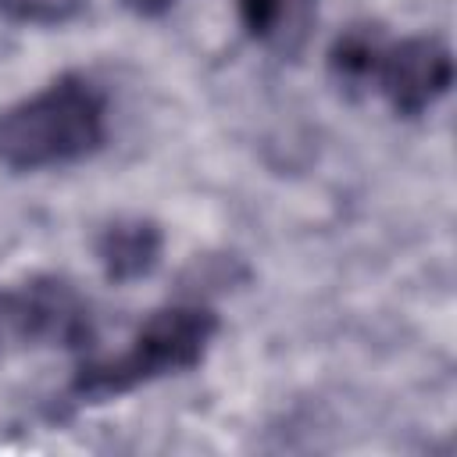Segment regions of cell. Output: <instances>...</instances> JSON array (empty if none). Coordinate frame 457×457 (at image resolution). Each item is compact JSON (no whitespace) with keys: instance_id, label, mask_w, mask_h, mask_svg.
<instances>
[{"instance_id":"277c9868","label":"cell","mask_w":457,"mask_h":457,"mask_svg":"<svg viewBox=\"0 0 457 457\" xmlns=\"http://www.w3.org/2000/svg\"><path fill=\"white\" fill-rule=\"evenodd\" d=\"M18 346H64L82 353L93 343V314L86 296L57 275H36L11 289Z\"/></svg>"},{"instance_id":"ba28073f","label":"cell","mask_w":457,"mask_h":457,"mask_svg":"<svg viewBox=\"0 0 457 457\" xmlns=\"http://www.w3.org/2000/svg\"><path fill=\"white\" fill-rule=\"evenodd\" d=\"M82 7L86 0H0V18L14 25H64Z\"/></svg>"},{"instance_id":"52a82bcc","label":"cell","mask_w":457,"mask_h":457,"mask_svg":"<svg viewBox=\"0 0 457 457\" xmlns=\"http://www.w3.org/2000/svg\"><path fill=\"white\" fill-rule=\"evenodd\" d=\"M386 36L389 32L378 21H353L332 39V46H328V75L346 96L368 93L371 68H375V57H378Z\"/></svg>"},{"instance_id":"3957f363","label":"cell","mask_w":457,"mask_h":457,"mask_svg":"<svg viewBox=\"0 0 457 457\" xmlns=\"http://www.w3.org/2000/svg\"><path fill=\"white\" fill-rule=\"evenodd\" d=\"M453 82V57L450 46L439 36H407L382 43L371 86L396 118H418L428 107H436Z\"/></svg>"},{"instance_id":"5b68a950","label":"cell","mask_w":457,"mask_h":457,"mask_svg":"<svg viewBox=\"0 0 457 457\" xmlns=\"http://www.w3.org/2000/svg\"><path fill=\"white\" fill-rule=\"evenodd\" d=\"M243 32L275 57H296L318 21V0H236Z\"/></svg>"},{"instance_id":"30bf717a","label":"cell","mask_w":457,"mask_h":457,"mask_svg":"<svg viewBox=\"0 0 457 457\" xmlns=\"http://www.w3.org/2000/svg\"><path fill=\"white\" fill-rule=\"evenodd\" d=\"M132 14H139V18H161L164 11H171L175 7V0H121Z\"/></svg>"},{"instance_id":"7a4b0ae2","label":"cell","mask_w":457,"mask_h":457,"mask_svg":"<svg viewBox=\"0 0 457 457\" xmlns=\"http://www.w3.org/2000/svg\"><path fill=\"white\" fill-rule=\"evenodd\" d=\"M218 328L221 321L207 303H164L146 314L125 350L79 361L64 396L75 407H93L118 400L139 386H150L164 375L193 371L207 357Z\"/></svg>"},{"instance_id":"8992f818","label":"cell","mask_w":457,"mask_h":457,"mask_svg":"<svg viewBox=\"0 0 457 457\" xmlns=\"http://www.w3.org/2000/svg\"><path fill=\"white\" fill-rule=\"evenodd\" d=\"M164 236L150 218H114L96 232V261L111 282L146 278L161 261Z\"/></svg>"},{"instance_id":"9c48e42d","label":"cell","mask_w":457,"mask_h":457,"mask_svg":"<svg viewBox=\"0 0 457 457\" xmlns=\"http://www.w3.org/2000/svg\"><path fill=\"white\" fill-rule=\"evenodd\" d=\"M7 343H18L14 339V303H11V289L0 293V350Z\"/></svg>"},{"instance_id":"6da1fadb","label":"cell","mask_w":457,"mask_h":457,"mask_svg":"<svg viewBox=\"0 0 457 457\" xmlns=\"http://www.w3.org/2000/svg\"><path fill=\"white\" fill-rule=\"evenodd\" d=\"M107 143V93L86 71H64L32 96L0 107V164L7 171L64 168Z\"/></svg>"}]
</instances>
